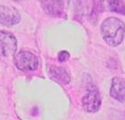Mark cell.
Listing matches in <instances>:
<instances>
[{
	"mask_svg": "<svg viewBox=\"0 0 125 120\" xmlns=\"http://www.w3.org/2000/svg\"><path fill=\"white\" fill-rule=\"evenodd\" d=\"M21 15L16 8L9 6H0V24L13 26L20 22Z\"/></svg>",
	"mask_w": 125,
	"mask_h": 120,
	"instance_id": "5b68a950",
	"label": "cell"
},
{
	"mask_svg": "<svg viewBox=\"0 0 125 120\" xmlns=\"http://www.w3.org/2000/svg\"><path fill=\"white\" fill-rule=\"evenodd\" d=\"M82 104L85 111L90 113L98 111L102 104V97L98 89L94 87L88 89L87 93L83 97Z\"/></svg>",
	"mask_w": 125,
	"mask_h": 120,
	"instance_id": "277c9868",
	"label": "cell"
},
{
	"mask_svg": "<svg viewBox=\"0 0 125 120\" xmlns=\"http://www.w3.org/2000/svg\"><path fill=\"white\" fill-rule=\"evenodd\" d=\"M58 58H59V60H60V61H65V60H67L69 58V53H68V51H62L59 53Z\"/></svg>",
	"mask_w": 125,
	"mask_h": 120,
	"instance_id": "30bf717a",
	"label": "cell"
},
{
	"mask_svg": "<svg viewBox=\"0 0 125 120\" xmlns=\"http://www.w3.org/2000/svg\"><path fill=\"white\" fill-rule=\"evenodd\" d=\"M14 1H15V2H18V1H21V0H14Z\"/></svg>",
	"mask_w": 125,
	"mask_h": 120,
	"instance_id": "8fae6325",
	"label": "cell"
},
{
	"mask_svg": "<svg viewBox=\"0 0 125 120\" xmlns=\"http://www.w3.org/2000/svg\"><path fill=\"white\" fill-rule=\"evenodd\" d=\"M14 64L22 72H32L37 70L38 58L28 51H21L14 56Z\"/></svg>",
	"mask_w": 125,
	"mask_h": 120,
	"instance_id": "7a4b0ae2",
	"label": "cell"
},
{
	"mask_svg": "<svg viewBox=\"0 0 125 120\" xmlns=\"http://www.w3.org/2000/svg\"><path fill=\"white\" fill-rule=\"evenodd\" d=\"M110 94L112 97L120 102L125 101V80L121 78H114L112 81Z\"/></svg>",
	"mask_w": 125,
	"mask_h": 120,
	"instance_id": "8992f818",
	"label": "cell"
},
{
	"mask_svg": "<svg viewBox=\"0 0 125 120\" xmlns=\"http://www.w3.org/2000/svg\"><path fill=\"white\" fill-rule=\"evenodd\" d=\"M101 34L108 45L116 47L122 43L124 38V23L118 18L109 17L102 23Z\"/></svg>",
	"mask_w": 125,
	"mask_h": 120,
	"instance_id": "6da1fadb",
	"label": "cell"
},
{
	"mask_svg": "<svg viewBox=\"0 0 125 120\" xmlns=\"http://www.w3.org/2000/svg\"><path fill=\"white\" fill-rule=\"evenodd\" d=\"M42 6L47 14L58 15L63 11L64 0H42Z\"/></svg>",
	"mask_w": 125,
	"mask_h": 120,
	"instance_id": "52a82bcc",
	"label": "cell"
},
{
	"mask_svg": "<svg viewBox=\"0 0 125 120\" xmlns=\"http://www.w3.org/2000/svg\"><path fill=\"white\" fill-rule=\"evenodd\" d=\"M51 74L53 79L63 84H68L70 81V75L62 67H51Z\"/></svg>",
	"mask_w": 125,
	"mask_h": 120,
	"instance_id": "ba28073f",
	"label": "cell"
},
{
	"mask_svg": "<svg viewBox=\"0 0 125 120\" xmlns=\"http://www.w3.org/2000/svg\"><path fill=\"white\" fill-rule=\"evenodd\" d=\"M109 8L112 11L119 13V14H124L125 6L122 0H107Z\"/></svg>",
	"mask_w": 125,
	"mask_h": 120,
	"instance_id": "9c48e42d",
	"label": "cell"
},
{
	"mask_svg": "<svg viewBox=\"0 0 125 120\" xmlns=\"http://www.w3.org/2000/svg\"><path fill=\"white\" fill-rule=\"evenodd\" d=\"M16 48L17 41L14 34L0 30V56L11 57L14 55Z\"/></svg>",
	"mask_w": 125,
	"mask_h": 120,
	"instance_id": "3957f363",
	"label": "cell"
}]
</instances>
